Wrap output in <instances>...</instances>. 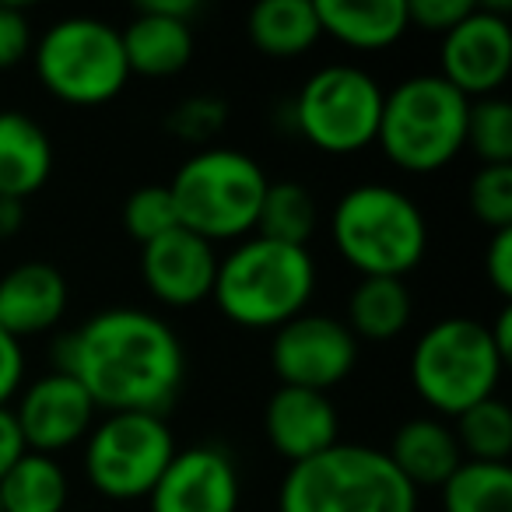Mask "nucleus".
Instances as JSON below:
<instances>
[{
    "label": "nucleus",
    "mask_w": 512,
    "mask_h": 512,
    "mask_svg": "<svg viewBox=\"0 0 512 512\" xmlns=\"http://www.w3.org/2000/svg\"><path fill=\"white\" fill-rule=\"evenodd\" d=\"M57 372L74 376L95 407L109 414H162L186 379L179 334L137 306H109L88 316L53 348Z\"/></svg>",
    "instance_id": "obj_1"
},
{
    "label": "nucleus",
    "mask_w": 512,
    "mask_h": 512,
    "mask_svg": "<svg viewBox=\"0 0 512 512\" xmlns=\"http://www.w3.org/2000/svg\"><path fill=\"white\" fill-rule=\"evenodd\" d=\"M316 292V260L309 246H288L264 235L242 239L218 260L211 299L225 320L246 330H278L306 313Z\"/></svg>",
    "instance_id": "obj_2"
},
{
    "label": "nucleus",
    "mask_w": 512,
    "mask_h": 512,
    "mask_svg": "<svg viewBox=\"0 0 512 512\" xmlns=\"http://www.w3.org/2000/svg\"><path fill=\"white\" fill-rule=\"evenodd\" d=\"M278 512H418V491L386 449L334 442L313 460L288 467Z\"/></svg>",
    "instance_id": "obj_3"
},
{
    "label": "nucleus",
    "mask_w": 512,
    "mask_h": 512,
    "mask_svg": "<svg viewBox=\"0 0 512 512\" xmlns=\"http://www.w3.org/2000/svg\"><path fill=\"white\" fill-rule=\"evenodd\" d=\"M330 239L362 278H404L428 249V221L404 190L362 183L334 204Z\"/></svg>",
    "instance_id": "obj_4"
},
{
    "label": "nucleus",
    "mask_w": 512,
    "mask_h": 512,
    "mask_svg": "<svg viewBox=\"0 0 512 512\" xmlns=\"http://www.w3.org/2000/svg\"><path fill=\"white\" fill-rule=\"evenodd\" d=\"M271 186L256 158L235 148H200L169 183L179 228L214 246L256 232L260 204Z\"/></svg>",
    "instance_id": "obj_5"
},
{
    "label": "nucleus",
    "mask_w": 512,
    "mask_h": 512,
    "mask_svg": "<svg viewBox=\"0 0 512 512\" xmlns=\"http://www.w3.org/2000/svg\"><path fill=\"white\" fill-rule=\"evenodd\" d=\"M470 99L439 74H414L383 95L379 148L397 169L428 176L453 162L467 137Z\"/></svg>",
    "instance_id": "obj_6"
},
{
    "label": "nucleus",
    "mask_w": 512,
    "mask_h": 512,
    "mask_svg": "<svg viewBox=\"0 0 512 512\" xmlns=\"http://www.w3.org/2000/svg\"><path fill=\"white\" fill-rule=\"evenodd\" d=\"M502 369L505 358L498 355L491 330L470 316L432 323L411 348V386L435 418H456L495 397Z\"/></svg>",
    "instance_id": "obj_7"
},
{
    "label": "nucleus",
    "mask_w": 512,
    "mask_h": 512,
    "mask_svg": "<svg viewBox=\"0 0 512 512\" xmlns=\"http://www.w3.org/2000/svg\"><path fill=\"white\" fill-rule=\"evenodd\" d=\"M36 74L67 106H106L130 81L120 29L88 15L60 18L39 36Z\"/></svg>",
    "instance_id": "obj_8"
},
{
    "label": "nucleus",
    "mask_w": 512,
    "mask_h": 512,
    "mask_svg": "<svg viewBox=\"0 0 512 512\" xmlns=\"http://www.w3.org/2000/svg\"><path fill=\"white\" fill-rule=\"evenodd\" d=\"M383 85L355 64H330L309 74L292 102V123L327 155L365 151L379 134Z\"/></svg>",
    "instance_id": "obj_9"
},
{
    "label": "nucleus",
    "mask_w": 512,
    "mask_h": 512,
    "mask_svg": "<svg viewBox=\"0 0 512 512\" xmlns=\"http://www.w3.org/2000/svg\"><path fill=\"white\" fill-rule=\"evenodd\" d=\"M176 456V435L162 414H106L85 439V474L113 502L148 498Z\"/></svg>",
    "instance_id": "obj_10"
},
{
    "label": "nucleus",
    "mask_w": 512,
    "mask_h": 512,
    "mask_svg": "<svg viewBox=\"0 0 512 512\" xmlns=\"http://www.w3.org/2000/svg\"><path fill=\"white\" fill-rule=\"evenodd\" d=\"M358 341L344 320L323 313H302L274 330L271 365L281 386L327 393L355 372Z\"/></svg>",
    "instance_id": "obj_11"
},
{
    "label": "nucleus",
    "mask_w": 512,
    "mask_h": 512,
    "mask_svg": "<svg viewBox=\"0 0 512 512\" xmlns=\"http://www.w3.org/2000/svg\"><path fill=\"white\" fill-rule=\"evenodd\" d=\"M439 64V78L470 102L491 99L512 74L509 4H474V11L442 36Z\"/></svg>",
    "instance_id": "obj_12"
},
{
    "label": "nucleus",
    "mask_w": 512,
    "mask_h": 512,
    "mask_svg": "<svg viewBox=\"0 0 512 512\" xmlns=\"http://www.w3.org/2000/svg\"><path fill=\"white\" fill-rule=\"evenodd\" d=\"M239 467L214 442L176 449L148 495L151 512H239Z\"/></svg>",
    "instance_id": "obj_13"
},
{
    "label": "nucleus",
    "mask_w": 512,
    "mask_h": 512,
    "mask_svg": "<svg viewBox=\"0 0 512 512\" xmlns=\"http://www.w3.org/2000/svg\"><path fill=\"white\" fill-rule=\"evenodd\" d=\"M92 397L85 386L67 372L53 369L50 376L36 379L22 390V400L15 407V421L22 428V439L29 453L57 456L64 449L78 446L88 439L95 425Z\"/></svg>",
    "instance_id": "obj_14"
},
{
    "label": "nucleus",
    "mask_w": 512,
    "mask_h": 512,
    "mask_svg": "<svg viewBox=\"0 0 512 512\" xmlns=\"http://www.w3.org/2000/svg\"><path fill=\"white\" fill-rule=\"evenodd\" d=\"M218 253L207 239L172 228L169 235L141 246V278L148 292L169 309H190L211 299Z\"/></svg>",
    "instance_id": "obj_15"
},
{
    "label": "nucleus",
    "mask_w": 512,
    "mask_h": 512,
    "mask_svg": "<svg viewBox=\"0 0 512 512\" xmlns=\"http://www.w3.org/2000/svg\"><path fill=\"white\" fill-rule=\"evenodd\" d=\"M264 432L274 453L292 467L341 442L334 400L327 393L299 390V386H278L271 393L264 407Z\"/></svg>",
    "instance_id": "obj_16"
},
{
    "label": "nucleus",
    "mask_w": 512,
    "mask_h": 512,
    "mask_svg": "<svg viewBox=\"0 0 512 512\" xmlns=\"http://www.w3.org/2000/svg\"><path fill=\"white\" fill-rule=\"evenodd\" d=\"M67 281L53 264H18L0 278V330L36 337L64 320Z\"/></svg>",
    "instance_id": "obj_17"
},
{
    "label": "nucleus",
    "mask_w": 512,
    "mask_h": 512,
    "mask_svg": "<svg viewBox=\"0 0 512 512\" xmlns=\"http://www.w3.org/2000/svg\"><path fill=\"white\" fill-rule=\"evenodd\" d=\"M320 32L358 53H379L400 43L407 25V0H313Z\"/></svg>",
    "instance_id": "obj_18"
},
{
    "label": "nucleus",
    "mask_w": 512,
    "mask_h": 512,
    "mask_svg": "<svg viewBox=\"0 0 512 512\" xmlns=\"http://www.w3.org/2000/svg\"><path fill=\"white\" fill-rule=\"evenodd\" d=\"M53 172V144L43 123L22 109H0V197L22 200L39 193Z\"/></svg>",
    "instance_id": "obj_19"
},
{
    "label": "nucleus",
    "mask_w": 512,
    "mask_h": 512,
    "mask_svg": "<svg viewBox=\"0 0 512 512\" xmlns=\"http://www.w3.org/2000/svg\"><path fill=\"white\" fill-rule=\"evenodd\" d=\"M386 456L414 484V491L442 488L449 481V474L463 463L453 428L442 418H435V414H421V418L404 421L393 432Z\"/></svg>",
    "instance_id": "obj_20"
},
{
    "label": "nucleus",
    "mask_w": 512,
    "mask_h": 512,
    "mask_svg": "<svg viewBox=\"0 0 512 512\" xmlns=\"http://www.w3.org/2000/svg\"><path fill=\"white\" fill-rule=\"evenodd\" d=\"M130 74L141 78H172L193 57V29L176 18L151 15L137 8L134 22L120 29Z\"/></svg>",
    "instance_id": "obj_21"
},
{
    "label": "nucleus",
    "mask_w": 512,
    "mask_h": 512,
    "mask_svg": "<svg viewBox=\"0 0 512 512\" xmlns=\"http://www.w3.org/2000/svg\"><path fill=\"white\" fill-rule=\"evenodd\" d=\"M246 36L264 57L295 60L320 43V18L313 0H264L249 8Z\"/></svg>",
    "instance_id": "obj_22"
},
{
    "label": "nucleus",
    "mask_w": 512,
    "mask_h": 512,
    "mask_svg": "<svg viewBox=\"0 0 512 512\" xmlns=\"http://www.w3.org/2000/svg\"><path fill=\"white\" fill-rule=\"evenodd\" d=\"M414 299L404 278H362L348 299V323L355 341L386 344L400 337L411 323Z\"/></svg>",
    "instance_id": "obj_23"
},
{
    "label": "nucleus",
    "mask_w": 512,
    "mask_h": 512,
    "mask_svg": "<svg viewBox=\"0 0 512 512\" xmlns=\"http://www.w3.org/2000/svg\"><path fill=\"white\" fill-rule=\"evenodd\" d=\"M67 484L64 467L57 456L25 453L0 481V509L4 512H67Z\"/></svg>",
    "instance_id": "obj_24"
},
{
    "label": "nucleus",
    "mask_w": 512,
    "mask_h": 512,
    "mask_svg": "<svg viewBox=\"0 0 512 512\" xmlns=\"http://www.w3.org/2000/svg\"><path fill=\"white\" fill-rule=\"evenodd\" d=\"M439 491L442 512H512V467L463 460Z\"/></svg>",
    "instance_id": "obj_25"
},
{
    "label": "nucleus",
    "mask_w": 512,
    "mask_h": 512,
    "mask_svg": "<svg viewBox=\"0 0 512 512\" xmlns=\"http://www.w3.org/2000/svg\"><path fill=\"white\" fill-rule=\"evenodd\" d=\"M316 218L320 207L309 186L285 179V183H271L260 204V218H256V235L274 242H288V246H306L316 232Z\"/></svg>",
    "instance_id": "obj_26"
},
{
    "label": "nucleus",
    "mask_w": 512,
    "mask_h": 512,
    "mask_svg": "<svg viewBox=\"0 0 512 512\" xmlns=\"http://www.w3.org/2000/svg\"><path fill=\"white\" fill-rule=\"evenodd\" d=\"M456 446L463 460L477 463H509L512 456V411L505 400L488 397L481 404L456 414Z\"/></svg>",
    "instance_id": "obj_27"
},
{
    "label": "nucleus",
    "mask_w": 512,
    "mask_h": 512,
    "mask_svg": "<svg viewBox=\"0 0 512 512\" xmlns=\"http://www.w3.org/2000/svg\"><path fill=\"white\" fill-rule=\"evenodd\" d=\"M463 148H470L481 165H512V106L498 95L474 99L467 113V137Z\"/></svg>",
    "instance_id": "obj_28"
},
{
    "label": "nucleus",
    "mask_w": 512,
    "mask_h": 512,
    "mask_svg": "<svg viewBox=\"0 0 512 512\" xmlns=\"http://www.w3.org/2000/svg\"><path fill=\"white\" fill-rule=\"evenodd\" d=\"M467 204L491 232L512 228V165H481L470 179Z\"/></svg>",
    "instance_id": "obj_29"
},
{
    "label": "nucleus",
    "mask_w": 512,
    "mask_h": 512,
    "mask_svg": "<svg viewBox=\"0 0 512 512\" xmlns=\"http://www.w3.org/2000/svg\"><path fill=\"white\" fill-rule=\"evenodd\" d=\"M123 225L134 235L141 246L169 235L172 228H179L176 204H172L169 186H141L127 197L123 204Z\"/></svg>",
    "instance_id": "obj_30"
},
{
    "label": "nucleus",
    "mask_w": 512,
    "mask_h": 512,
    "mask_svg": "<svg viewBox=\"0 0 512 512\" xmlns=\"http://www.w3.org/2000/svg\"><path fill=\"white\" fill-rule=\"evenodd\" d=\"M225 123L228 106L221 99H214V95H190L179 106H172L169 116H165L169 134H176L186 144H197V148H207V141H214L225 130Z\"/></svg>",
    "instance_id": "obj_31"
},
{
    "label": "nucleus",
    "mask_w": 512,
    "mask_h": 512,
    "mask_svg": "<svg viewBox=\"0 0 512 512\" xmlns=\"http://www.w3.org/2000/svg\"><path fill=\"white\" fill-rule=\"evenodd\" d=\"M32 53V22L18 4H0V71L18 67Z\"/></svg>",
    "instance_id": "obj_32"
},
{
    "label": "nucleus",
    "mask_w": 512,
    "mask_h": 512,
    "mask_svg": "<svg viewBox=\"0 0 512 512\" xmlns=\"http://www.w3.org/2000/svg\"><path fill=\"white\" fill-rule=\"evenodd\" d=\"M474 11L470 0H407V25L446 36Z\"/></svg>",
    "instance_id": "obj_33"
},
{
    "label": "nucleus",
    "mask_w": 512,
    "mask_h": 512,
    "mask_svg": "<svg viewBox=\"0 0 512 512\" xmlns=\"http://www.w3.org/2000/svg\"><path fill=\"white\" fill-rule=\"evenodd\" d=\"M484 274L502 299H512V228H498L484 253Z\"/></svg>",
    "instance_id": "obj_34"
},
{
    "label": "nucleus",
    "mask_w": 512,
    "mask_h": 512,
    "mask_svg": "<svg viewBox=\"0 0 512 512\" xmlns=\"http://www.w3.org/2000/svg\"><path fill=\"white\" fill-rule=\"evenodd\" d=\"M25 379V351L22 341L0 330V407H8L15 393H22Z\"/></svg>",
    "instance_id": "obj_35"
},
{
    "label": "nucleus",
    "mask_w": 512,
    "mask_h": 512,
    "mask_svg": "<svg viewBox=\"0 0 512 512\" xmlns=\"http://www.w3.org/2000/svg\"><path fill=\"white\" fill-rule=\"evenodd\" d=\"M25 453H29V449H25L15 411H11V407H0V481H4V474H8Z\"/></svg>",
    "instance_id": "obj_36"
},
{
    "label": "nucleus",
    "mask_w": 512,
    "mask_h": 512,
    "mask_svg": "<svg viewBox=\"0 0 512 512\" xmlns=\"http://www.w3.org/2000/svg\"><path fill=\"white\" fill-rule=\"evenodd\" d=\"M141 11H151V15H162V18H176V22L190 25L193 18L200 15V4L197 0H144Z\"/></svg>",
    "instance_id": "obj_37"
},
{
    "label": "nucleus",
    "mask_w": 512,
    "mask_h": 512,
    "mask_svg": "<svg viewBox=\"0 0 512 512\" xmlns=\"http://www.w3.org/2000/svg\"><path fill=\"white\" fill-rule=\"evenodd\" d=\"M25 225V204L22 200H8L0 197V239H11L18 235Z\"/></svg>",
    "instance_id": "obj_38"
},
{
    "label": "nucleus",
    "mask_w": 512,
    "mask_h": 512,
    "mask_svg": "<svg viewBox=\"0 0 512 512\" xmlns=\"http://www.w3.org/2000/svg\"><path fill=\"white\" fill-rule=\"evenodd\" d=\"M488 330H491V341H495L498 355H502L505 362H509V358H512V309L502 306V313H498L495 327H488Z\"/></svg>",
    "instance_id": "obj_39"
},
{
    "label": "nucleus",
    "mask_w": 512,
    "mask_h": 512,
    "mask_svg": "<svg viewBox=\"0 0 512 512\" xmlns=\"http://www.w3.org/2000/svg\"><path fill=\"white\" fill-rule=\"evenodd\" d=\"M0 512H4V509H0Z\"/></svg>",
    "instance_id": "obj_40"
}]
</instances>
